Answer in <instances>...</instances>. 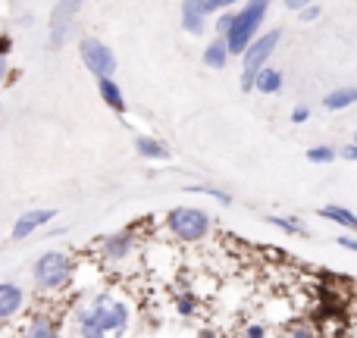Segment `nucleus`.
Returning a JSON list of instances; mask_svg holds the SVG:
<instances>
[{
  "label": "nucleus",
  "instance_id": "19",
  "mask_svg": "<svg viewBox=\"0 0 357 338\" xmlns=\"http://www.w3.org/2000/svg\"><path fill=\"white\" fill-rule=\"evenodd\" d=\"M173 310L182 316V320H191V316H197V310H201V304H197V295H195V291H176Z\"/></svg>",
  "mask_w": 357,
  "mask_h": 338
},
{
  "label": "nucleus",
  "instance_id": "29",
  "mask_svg": "<svg viewBox=\"0 0 357 338\" xmlns=\"http://www.w3.org/2000/svg\"><path fill=\"white\" fill-rule=\"evenodd\" d=\"M245 335L248 338H264L266 335V326H260V323H251V326H245Z\"/></svg>",
  "mask_w": 357,
  "mask_h": 338
},
{
  "label": "nucleus",
  "instance_id": "15",
  "mask_svg": "<svg viewBox=\"0 0 357 338\" xmlns=\"http://www.w3.org/2000/svg\"><path fill=\"white\" fill-rule=\"evenodd\" d=\"M229 60H232V50H229V44H226V38L222 35H216V38H210L207 44H204V50H201V63L207 69H226L229 66Z\"/></svg>",
  "mask_w": 357,
  "mask_h": 338
},
{
  "label": "nucleus",
  "instance_id": "11",
  "mask_svg": "<svg viewBox=\"0 0 357 338\" xmlns=\"http://www.w3.org/2000/svg\"><path fill=\"white\" fill-rule=\"evenodd\" d=\"M25 307H29V289L13 282V279H3V282H0V326L13 323L16 316H22Z\"/></svg>",
  "mask_w": 357,
  "mask_h": 338
},
{
  "label": "nucleus",
  "instance_id": "9",
  "mask_svg": "<svg viewBox=\"0 0 357 338\" xmlns=\"http://www.w3.org/2000/svg\"><path fill=\"white\" fill-rule=\"evenodd\" d=\"M19 332L29 335V338H56V335L69 332V323L63 320L56 310H31L29 320L22 323Z\"/></svg>",
  "mask_w": 357,
  "mask_h": 338
},
{
  "label": "nucleus",
  "instance_id": "33",
  "mask_svg": "<svg viewBox=\"0 0 357 338\" xmlns=\"http://www.w3.org/2000/svg\"><path fill=\"white\" fill-rule=\"evenodd\" d=\"M0 113H3V100H0Z\"/></svg>",
  "mask_w": 357,
  "mask_h": 338
},
{
  "label": "nucleus",
  "instance_id": "25",
  "mask_svg": "<svg viewBox=\"0 0 357 338\" xmlns=\"http://www.w3.org/2000/svg\"><path fill=\"white\" fill-rule=\"evenodd\" d=\"M238 3H245V0H207V10L216 16V13H222V10H235Z\"/></svg>",
  "mask_w": 357,
  "mask_h": 338
},
{
  "label": "nucleus",
  "instance_id": "4",
  "mask_svg": "<svg viewBox=\"0 0 357 338\" xmlns=\"http://www.w3.org/2000/svg\"><path fill=\"white\" fill-rule=\"evenodd\" d=\"M167 232L173 235L178 245H201L204 238L213 229V216L204 207H188V203H178L167 213Z\"/></svg>",
  "mask_w": 357,
  "mask_h": 338
},
{
  "label": "nucleus",
  "instance_id": "2",
  "mask_svg": "<svg viewBox=\"0 0 357 338\" xmlns=\"http://www.w3.org/2000/svg\"><path fill=\"white\" fill-rule=\"evenodd\" d=\"M75 276H79V260L63 247H47L31 260V289L44 298L69 291L75 285Z\"/></svg>",
  "mask_w": 357,
  "mask_h": 338
},
{
  "label": "nucleus",
  "instance_id": "3",
  "mask_svg": "<svg viewBox=\"0 0 357 338\" xmlns=\"http://www.w3.org/2000/svg\"><path fill=\"white\" fill-rule=\"evenodd\" d=\"M270 3L273 0H245V3L235 6L232 25H229V31L222 35L229 44V50H232V56H241L248 44L260 35L264 19H266V13H270Z\"/></svg>",
  "mask_w": 357,
  "mask_h": 338
},
{
  "label": "nucleus",
  "instance_id": "20",
  "mask_svg": "<svg viewBox=\"0 0 357 338\" xmlns=\"http://www.w3.org/2000/svg\"><path fill=\"white\" fill-rule=\"evenodd\" d=\"M266 222H273L276 229H282L285 235H298V238H304L307 235V226H304L298 216H279V213H270L266 216Z\"/></svg>",
  "mask_w": 357,
  "mask_h": 338
},
{
  "label": "nucleus",
  "instance_id": "21",
  "mask_svg": "<svg viewBox=\"0 0 357 338\" xmlns=\"http://www.w3.org/2000/svg\"><path fill=\"white\" fill-rule=\"evenodd\" d=\"M335 157H339V151L333 148V144H317V148L307 151V160L317 163V167H326V163H335Z\"/></svg>",
  "mask_w": 357,
  "mask_h": 338
},
{
  "label": "nucleus",
  "instance_id": "18",
  "mask_svg": "<svg viewBox=\"0 0 357 338\" xmlns=\"http://www.w3.org/2000/svg\"><path fill=\"white\" fill-rule=\"evenodd\" d=\"M320 216L329 222H335V226L348 229V232H357V213L348 207H339V203H326V207H320Z\"/></svg>",
  "mask_w": 357,
  "mask_h": 338
},
{
  "label": "nucleus",
  "instance_id": "22",
  "mask_svg": "<svg viewBox=\"0 0 357 338\" xmlns=\"http://www.w3.org/2000/svg\"><path fill=\"white\" fill-rule=\"evenodd\" d=\"M185 191H191V194H207V197H213V201H220L222 207H229V203H232V194H229V191H222V188H213V185H188Z\"/></svg>",
  "mask_w": 357,
  "mask_h": 338
},
{
  "label": "nucleus",
  "instance_id": "16",
  "mask_svg": "<svg viewBox=\"0 0 357 338\" xmlns=\"http://www.w3.org/2000/svg\"><path fill=\"white\" fill-rule=\"evenodd\" d=\"M282 85H285V75L279 72L276 66H270V63L254 75V91L257 94H279L282 91Z\"/></svg>",
  "mask_w": 357,
  "mask_h": 338
},
{
  "label": "nucleus",
  "instance_id": "13",
  "mask_svg": "<svg viewBox=\"0 0 357 338\" xmlns=\"http://www.w3.org/2000/svg\"><path fill=\"white\" fill-rule=\"evenodd\" d=\"M135 154L142 157L144 163H167L169 157H173V151H169V144L163 141V138L157 135H135Z\"/></svg>",
  "mask_w": 357,
  "mask_h": 338
},
{
  "label": "nucleus",
  "instance_id": "28",
  "mask_svg": "<svg viewBox=\"0 0 357 338\" xmlns=\"http://www.w3.org/2000/svg\"><path fill=\"white\" fill-rule=\"evenodd\" d=\"M335 245H342L345 251H354V254H357V232H354V235H345V232H342L339 238H335Z\"/></svg>",
  "mask_w": 357,
  "mask_h": 338
},
{
  "label": "nucleus",
  "instance_id": "8",
  "mask_svg": "<svg viewBox=\"0 0 357 338\" xmlns=\"http://www.w3.org/2000/svg\"><path fill=\"white\" fill-rule=\"evenodd\" d=\"M79 10H82V0H56L54 3L50 19H47V47L50 50L66 47V41L73 38V25H75Z\"/></svg>",
  "mask_w": 357,
  "mask_h": 338
},
{
  "label": "nucleus",
  "instance_id": "6",
  "mask_svg": "<svg viewBox=\"0 0 357 338\" xmlns=\"http://www.w3.org/2000/svg\"><path fill=\"white\" fill-rule=\"evenodd\" d=\"M142 251V235H138V226H126L116 229V232H107L104 238L98 241V254L107 266H126L135 260V254Z\"/></svg>",
  "mask_w": 357,
  "mask_h": 338
},
{
  "label": "nucleus",
  "instance_id": "14",
  "mask_svg": "<svg viewBox=\"0 0 357 338\" xmlns=\"http://www.w3.org/2000/svg\"><path fill=\"white\" fill-rule=\"evenodd\" d=\"M98 82V98L110 107L113 113H126L129 110V100L123 94V85L116 82V75H104V79H94Z\"/></svg>",
  "mask_w": 357,
  "mask_h": 338
},
{
  "label": "nucleus",
  "instance_id": "27",
  "mask_svg": "<svg viewBox=\"0 0 357 338\" xmlns=\"http://www.w3.org/2000/svg\"><path fill=\"white\" fill-rule=\"evenodd\" d=\"M10 79H13V63H10V56L0 54V88L10 85Z\"/></svg>",
  "mask_w": 357,
  "mask_h": 338
},
{
  "label": "nucleus",
  "instance_id": "17",
  "mask_svg": "<svg viewBox=\"0 0 357 338\" xmlns=\"http://www.w3.org/2000/svg\"><path fill=\"white\" fill-rule=\"evenodd\" d=\"M357 104V85H345V88H335L323 98V107L329 113H339V110H348V107Z\"/></svg>",
  "mask_w": 357,
  "mask_h": 338
},
{
  "label": "nucleus",
  "instance_id": "30",
  "mask_svg": "<svg viewBox=\"0 0 357 338\" xmlns=\"http://www.w3.org/2000/svg\"><path fill=\"white\" fill-rule=\"evenodd\" d=\"M10 50H13V35H6V31H0V54H3V56H10Z\"/></svg>",
  "mask_w": 357,
  "mask_h": 338
},
{
  "label": "nucleus",
  "instance_id": "7",
  "mask_svg": "<svg viewBox=\"0 0 357 338\" xmlns=\"http://www.w3.org/2000/svg\"><path fill=\"white\" fill-rule=\"evenodd\" d=\"M79 60L94 79H104V75H116L119 69V60H116V50L110 47L107 41L94 35H85L79 41Z\"/></svg>",
  "mask_w": 357,
  "mask_h": 338
},
{
  "label": "nucleus",
  "instance_id": "32",
  "mask_svg": "<svg viewBox=\"0 0 357 338\" xmlns=\"http://www.w3.org/2000/svg\"><path fill=\"white\" fill-rule=\"evenodd\" d=\"M285 3V10H291V13H298V10H304L307 3H314V0H282Z\"/></svg>",
  "mask_w": 357,
  "mask_h": 338
},
{
  "label": "nucleus",
  "instance_id": "31",
  "mask_svg": "<svg viewBox=\"0 0 357 338\" xmlns=\"http://www.w3.org/2000/svg\"><path fill=\"white\" fill-rule=\"evenodd\" d=\"M339 157H345V160H354V163H357V144H354V141L345 144V148L339 151Z\"/></svg>",
  "mask_w": 357,
  "mask_h": 338
},
{
  "label": "nucleus",
  "instance_id": "34",
  "mask_svg": "<svg viewBox=\"0 0 357 338\" xmlns=\"http://www.w3.org/2000/svg\"><path fill=\"white\" fill-rule=\"evenodd\" d=\"M354 144H357V132H354Z\"/></svg>",
  "mask_w": 357,
  "mask_h": 338
},
{
  "label": "nucleus",
  "instance_id": "1",
  "mask_svg": "<svg viewBox=\"0 0 357 338\" xmlns=\"http://www.w3.org/2000/svg\"><path fill=\"white\" fill-rule=\"evenodd\" d=\"M66 323H69V332L82 338L126 335L132 329V323H135V307L116 289H91L79 295Z\"/></svg>",
  "mask_w": 357,
  "mask_h": 338
},
{
  "label": "nucleus",
  "instance_id": "10",
  "mask_svg": "<svg viewBox=\"0 0 357 338\" xmlns=\"http://www.w3.org/2000/svg\"><path fill=\"white\" fill-rule=\"evenodd\" d=\"M54 220H56V210L54 207H29V210H22V213L13 220L10 238L13 241H25V238H31L35 232L47 229Z\"/></svg>",
  "mask_w": 357,
  "mask_h": 338
},
{
  "label": "nucleus",
  "instance_id": "26",
  "mask_svg": "<svg viewBox=\"0 0 357 338\" xmlns=\"http://www.w3.org/2000/svg\"><path fill=\"white\" fill-rule=\"evenodd\" d=\"M291 123H295V125H304V123H307V119H310V107L307 104H295V107H291Z\"/></svg>",
  "mask_w": 357,
  "mask_h": 338
},
{
  "label": "nucleus",
  "instance_id": "23",
  "mask_svg": "<svg viewBox=\"0 0 357 338\" xmlns=\"http://www.w3.org/2000/svg\"><path fill=\"white\" fill-rule=\"evenodd\" d=\"M232 16H235V10H222V13H216V19H213L216 35H226L229 25H232Z\"/></svg>",
  "mask_w": 357,
  "mask_h": 338
},
{
  "label": "nucleus",
  "instance_id": "12",
  "mask_svg": "<svg viewBox=\"0 0 357 338\" xmlns=\"http://www.w3.org/2000/svg\"><path fill=\"white\" fill-rule=\"evenodd\" d=\"M213 13L207 10V0H182L178 6V22H182V31L191 38H201L207 31Z\"/></svg>",
  "mask_w": 357,
  "mask_h": 338
},
{
  "label": "nucleus",
  "instance_id": "5",
  "mask_svg": "<svg viewBox=\"0 0 357 338\" xmlns=\"http://www.w3.org/2000/svg\"><path fill=\"white\" fill-rule=\"evenodd\" d=\"M279 41H282V29H270V31H260L251 44L245 47V54L238 56L241 60V91H254V75L273 60L276 54Z\"/></svg>",
  "mask_w": 357,
  "mask_h": 338
},
{
  "label": "nucleus",
  "instance_id": "24",
  "mask_svg": "<svg viewBox=\"0 0 357 338\" xmlns=\"http://www.w3.org/2000/svg\"><path fill=\"white\" fill-rule=\"evenodd\" d=\"M320 16H323L320 3H307L304 10H298V19H301V22H317Z\"/></svg>",
  "mask_w": 357,
  "mask_h": 338
}]
</instances>
